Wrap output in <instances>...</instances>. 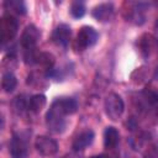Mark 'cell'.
I'll list each match as a JSON object with an SVG mask.
<instances>
[{
    "label": "cell",
    "instance_id": "18",
    "mask_svg": "<svg viewBox=\"0 0 158 158\" xmlns=\"http://www.w3.org/2000/svg\"><path fill=\"white\" fill-rule=\"evenodd\" d=\"M85 14V4L83 1H74L70 6V15L74 19H80Z\"/></svg>",
    "mask_w": 158,
    "mask_h": 158
},
{
    "label": "cell",
    "instance_id": "5",
    "mask_svg": "<svg viewBox=\"0 0 158 158\" xmlns=\"http://www.w3.org/2000/svg\"><path fill=\"white\" fill-rule=\"evenodd\" d=\"M35 147L38 153L44 157H52L58 152L57 141L48 136H37L35 141Z\"/></svg>",
    "mask_w": 158,
    "mask_h": 158
},
{
    "label": "cell",
    "instance_id": "9",
    "mask_svg": "<svg viewBox=\"0 0 158 158\" xmlns=\"http://www.w3.org/2000/svg\"><path fill=\"white\" fill-rule=\"evenodd\" d=\"M70 36H72V30L68 25H59L52 33V40L54 43H57L58 46H67L70 41Z\"/></svg>",
    "mask_w": 158,
    "mask_h": 158
},
{
    "label": "cell",
    "instance_id": "21",
    "mask_svg": "<svg viewBox=\"0 0 158 158\" xmlns=\"http://www.w3.org/2000/svg\"><path fill=\"white\" fill-rule=\"evenodd\" d=\"M28 104H30V100H27L25 95H19L14 100V106L19 111H23V110L28 109Z\"/></svg>",
    "mask_w": 158,
    "mask_h": 158
},
{
    "label": "cell",
    "instance_id": "10",
    "mask_svg": "<svg viewBox=\"0 0 158 158\" xmlns=\"http://www.w3.org/2000/svg\"><path fill=\"white\" fill-rule=\"evenodd\" d=\"M93 141H94V132H93L91 130H86V131H83L81 133H79V135L74 138L72 147H73V149L77 151V152H78V151H83V149H85L88 146H90Z\"/></svg>",
    "mask_w": 158,
    "mask_h": 158
},
{
    "label": "cell",
    "instance_id": "23",
    "mask_svg": "<svg viewBox=\"0 0 158 158\" xmlns=\"http://www.w3.org/2000/svg\"><path fill=\"white\" fill-rule=\"evenodd\" d=\"M154 77H156V79L158 80V68L156 69V73H154Z\"/></svg>",
    "mask_w": 158,
    "mask_h": 158
},
{
    "label": "cell",
    "instance_id": "7",
    "mask_svg": "<svg viewBox=\"0 0 158 158\" xmlns=\"http://www.w3.org/2000/svg\"><path fill=\"white\" fill-rule=\"evenodd\" d=\"M10 153L12 158H26L27 143L25 138H22L19 135H14L10 141Z\"/></svg>",
    "mask_w": 158,
    "mask_h": 158
},
{
    "label": "cell",
    "instance_id": "8",
    "mask_svg": "<svg viewBox=\"0 0 158 158\" xmlns=\"http://www.w3.org/2000/svg\"><path fill=\"white\" fill-rule=\"evenodd\" d=\"M93 17L100 22H107L114 15V5L111 2H102L93 9Z\"/></svg>",
    "mask_w": 158,
    "mask_h": 158
},
{
    "label": "cell",
    "instance_id": "2",
    "mask_svg": "<svg viewBox=\"0 0 158 158\" xmlns=\"http://www.w3.org/2000/svg\"><path fill=\"white\" fill-rule=\"evenodd\" d=\"M64 116L65 115L54 104H52L51 107H49V110L46 114V125H47V127L51 131L56 132V133L62 132L64 130V127H65Z\"/></svg>",
    "mask_w": 158,
    "mask_h": 158
},
{
    "label": "cell",
    "instance_id": "16",
    "mask_svg": "<svg viewBox=\"0 0 158 158\" xmlns=\"http://www.w3.org/2000/svg\"><path fill=\"white\" fill-rule=\"evenodd\" d=\"M36 63L41 67H43L46 70H51L53 69V64H54V57L51 54V53H47V52H42V53H38L37 57H36Z\"/></svg>",
    "mask_w": 158,
    "mask_h": 158
},
{
    "label": "cell",
    "instance_id": "11",
    "mask_svg": "<svg viewBox=\"0 0 158 158\" xmlns=\"http://www.w3.org/2000/svg\"><path fill=\"white\" fill-rule=\"evenodd\" d=\"M65 116L72 115L78 110V102L73 98H59L53 102Z\"/></svg>",
    "mask_w": 158,
    "mask_h": 158
},
{
    "label": "cell",
    "instance_id": "4",
    "mask_svg": "<svg viewBox=\"0 0 158 158\" xmlns=\"http://www.w3.org/2000/svg\"><path fill=\"white\" fill-rule=\"evenodd\" d=\"M19 30V22L16 17L11 14H6L1 19L0 23V32H1V40L2 42H9L11 41Z\"/></svg>",
    "mask_w": 158,
    "mask_h": 158
},
{
    "label": "cell",
    "instance_id": "17",
    "mask_svg": "<svg viewBox=\"0 0 158 158\" xmlns=\"http://www.w3.org/2000/svg\"><path fill=\"white\" fill-rule=\"evenodd\" d=\"M17 85L16 77L12 73H5L1 79V88L5 93H12Z\"/></svg>",
    "mask_w": 158,
    "mask_h": 158
},
{
    "label": "cell",
    "instance_id": "19",
    "mask_svg": "<svg viewBox=\"0 0 158 158\" xmlns=\"http://www.w3.org/2000/svg\"><path fill=\"white\" fill-rule=\"evenodd\" d=\"M143 98L146 99V101L151 105H157L158 104V90H156L154 88H146L143 90Z\"/></svg>",
    "mask_w": 158,
    "mask_h": 158
},
{
    "label": "cell",
    "instance_id": "1",
    "mask_svg": "<svg viewBox=\"0 0 158 158\" xmlns=\"http://www.w3.org/2000/svg\"><path fill=\"white\" fill-rule=\"evenodd\" d=\"M105 112L110 120L116 121L121 117L125 110V104L122 98L116 93H110L105 99Z\"/></svg>",
    "mask_w": 158,
    "mask_h": 158
},
{
    "label": "cell",
    "instance_id": "12",
    "mask_svg": "<svg viewBox=\"0 0 158 158\" xmlns=\"http://www.w3.org/2000/svg\"><path fill=\"white\" fill-rule=\"evenodd\" d=\"M120 141V133L114 126H107L104 131V146L107 149H112Z\"/></svg>",
    "mask_w": 158,
    "mask_h": 158
},
{
    "label": "cell",
    "instance_id": "14",
    "mask_svg": "<svg viewBox=\"0 0 158 158\" xmlns=\"http://www.w3.org/2000/svg\"><path fill=\"white\" fill-rule=\"evenodd\" d=\"M46 96L42 94H36L30 99V104H28V110H31L35 114H38L42 111V109L46 106Z\"/></svg>",
    "mask_w": 158,
    "mask_h": 158
},
{
    "label": "cell",
    "instance_id": "22",
    "mask_svg": "<svg viewBox=\"0 0 158 158\" xmlns=\"http://www.w3.org/2000/svg\"><path fill=\"white\" fill-rule=\"evenodd\" d=\"M90 158H109L107 156H104V154H99V156H93Z\"/></svg>",
    "mask_w": 158,
    "mask_h": 158
},
{
    "label": "cell",
    "instance_id": "13",
    "mask_svg": "<svg viewBox=\"0 0 158 158\" xmlns=\"http://www.w3.org/2000/svg\"><path fill=\"white\" fill-rule=\"evenodd\" d=\"M154 48H156V40L151 35L146 33L139 38V49L143 56H149Z\"/></svg>",
    "mask_w": 158,
    "mask_h": 158
},
{
    "label": "cell",
    "instance_id": "15",
    "mask_svg": "<svg viewBox=\"0 0 158 158\" xmlns=\"http://www.w3.org/2000/svg\"><path fill=\"white\" fill-rule=\"evenodd\" d=\"M4 6L11 14L12 12L14 14H17V15H25L26 14V6L20 0H7V1L4 2Z\"/></svg>",
    "mask_w": 158,
    "mask_h": 158
},
{
    "label": "cell",
    "instance_id": "3",
    "mask_svg": "<svg viewBox=\"0 0 158 158\" xmlns=\"http://www.w3.org/2000/svg\"><path fill=\"white\" fill-rule=\"evenodd\" d=\"M99 38V35L96 32V30L91 26H83L78 35H77V41H75V44H77V48L79 51H84L88 47H91L96 43Z\"/></svg>",
    "mask_w": 158,
    "mask_h": 158
},
{
    "label": "cell",
    "instance_id": "6",
    "mask_svg": "<svg viewBox=\"0 0 158 158\" xmlns=\"http://www.w3.org/2000/svg\"><path fill=\"white\" fill-rule=\"evenodd\" d=\"M40 31L35 25H28L25 27L22 35H21V46L26 49V51H31L35 49L38 40H40Z\"/></svg>",
    "mask_w": 158,
    "mask_h": 158
},
{
    "label": "cell",
    "instance_id": "20",
    "mask_svg": "<svg viewBox=\"0 0 158 158\" xmlns=\"http://www.w3.org/2000/svg\"><path fill=\"white\" fill-rule=\"evenodd\" d=\"M143 158H158V144L148 142L143 151Z\"/></svg>",
    "mask_w": 158,
    "mask_h": 158
}]
</instances>
